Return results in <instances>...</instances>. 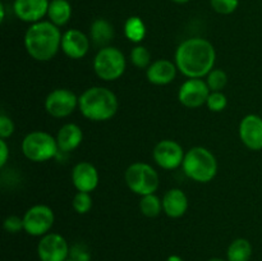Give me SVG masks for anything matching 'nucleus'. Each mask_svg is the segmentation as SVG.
Wrapping results in <instances>:
<instances>
[{"label": "nucleus", "instance_id": "bb28decb", "mask_svg": "<svg viewBox=\"0 0 262 261\" xmlns=\"http://www.w3.org/2000/svg\"><path fill=\"white\" fill-rule=\"evenodd\" d=\"M73 209L78 214H87L92 207V197L89 192H77L73 197Z\"/></svg>", "mask_w": 262, "mask_h": 261}, {"label": "nucleus", "instance_id": "c85d7f7f", "mask_svg": "<svg viewBox=\"0 0 262 261\" xmlns=\"http://www.w3.org/2000/svg\"><path fill=\"white\" fill-rule=\"evenodd\" d=\"M228 99L222 91H214L210 92L209 97H207L206 105L209 107V110L214 113H220L227 107Z\"/></svg>", "mask_w": 262, "mask_h": 261}, {"label": "nucleus", "instance_id": "f8f14e48", "mask_svg": "<svg viewBox=\"0 0 262 261\" xmlns=\"http://www.w3.org/2000/svg\"><path fill=\"white\" fill-rule=\"evenodd\" d=\"M210 92L206 81L202 78H188L179 89L178 100L183 106L194 109L206 104Z\"/></svg>", "mask_w": 262, "mask_h": 261}, {"label": "nucleus", "instance_id": "473e14b6", "mask_svg": "<svg viewBox=\"0 0 262 261\" xmlns=\"http://www.w3.org/2000/svg\"><path fill=\"white\" fill-rule=\"evenodd\" d=\"M9 158V147L7 145V141L0 140V168H4Z\"/></svg>", "mask_w": 262, "mask_h": 261}, {"label": "nucleus", "instance_id": "5701e85b", "mask_svg": "<svg viewBox=\"0 0 262 261\" xmlns=\"http://www.w3.org/2000/svg\"><path fill=\"white\" fill-rule=\"evenodd\" d=\"M124 35L130 42H141L146 36L145 22L137 15L129 17L124 23Z\"/></svg>", "mask_w": 262, "mask_h": 261}, {"label": "nucleus", "instance_id": "a878e982", "mask_svg": "<svg viewBox=\"0 0 262 261\" xmlns=\"http://www.w3.org/2000/svg\"><path fill=\"white\" fill-rule=\"evenodd\" d=\"M206 83L210 91H222L228 83V76L223 69L214 68L206 76Z\"/></svg>", "mask_w": 262, "mask_h": 261}, {"label": "nucleus", "instance_id": "4468645a", "mask_svg": "<svg viewBox=\"0 0 262 261\" xmlns=\"http://www.w3.org/2000/svg\"><path fill=\"white\" fill-rule=\"evenodd\" d=\"M50 0H14L13 10L18 19L26 23H37L48 15Z\"/></svg>", "mask_w": 262, "mask_h": 261}, {"label": "nucleus", "instance_id": "72a5a7b5", "mask_svg": "<svg viewBox=\"0 0 262 261\" xmlns=\"http://www.w3.org/2000/svg\"><path fill=\"white\" fill-rule=\"evenodd\" d=\"M166 261H184V260L181 257V256L171 255V256H169L168 258H166Z\"/></svg>", "mask_w": 262, "mask_h": 261}, {"label": "nucleus", "instance_id": "2f4dec72", "mask_svg": "<svg viewBox=\"0 0 262 261\" xmlns=\"http://www.w3.org/2000/svg\"><path fill=\"white\" fill-rule=\"evenodd\" d=\"M14 133V123L5 114L0 115V137L3 140L10 137Z\"/></svg>", "mask_w": 262, "mask_h": 261}, {"label": "nucleus", "instance_id": "f03ea898", "mask_svg": "<svg viewBox=\"0 0 262 261\" xmlns=\"http://www.w3.org/2000/svg\"><path fill=\"white\" fill-rule=\"evenodd\" d=\"M60 28L50 20L32 23L26 31L25 48L28 55L37 61H49L61 49Z\"/></svg>", "mask_w": 262, "mask_h": 261}, {"label": "nucleus", "instance_id": "4c0bfd02", "mask_svg": "<svg viewBox=\"0 0 262 261\" xmlns=\"http://www.w3.org/2000/svg\"><path fill=\"white\" fill-rule=\"evenodd\" d=\"M66 261H76V260H73V258H71V257H69V258H67Z\"/></svg>", "mask_w": 262, "mask_h": 261}, {"label": "nucleus", "instance_id": "39448f33", "mask_svg": "<svg viewBox=\"0 0 262 261\" xmlns=\"http://www.w3.org/2000/svg\"><path fill=\"white\" fill-rule=\"evenodd\" d=\"M22 153L28 160L43 163L58 155V142L50 133L43 130H33L23 138Z\"/></svg>", "mask_w": 262, "mask_h": 261}, {"label": "nucleus", "instance_id": "f3484780", "mask_svg": "<svg viewBox=\"0 0 262 261\" xmlns=\"http://www.w3.org/2000/svg\"><path fill=\"white\" fill-rule=\"evenodd\" d=\"M177 72H178V68L176 63L168 59H159L151 63L150 67L146 69V77L150 83L156 84V86H165L174 81Z\"/></svg>", "mask_w": 262, "mask_h": 261}, {"label": "nucleus", "instance_id": "0eeeda50", "mask_svg": "<svg viewBox=\"0 0 262 261\" xmlns=\"http://www.w3.org/2000/svg\"><path fill=\"white\" fill-rule=\"evenodd\" d=\"M125 183L128 188L136 194H140L141 197L146 194L155 193L159 188V176L155 169L146 163L130 164L124 173Z\"/></svg>", "mask_w": 262, "mask_h": 261}, {"label": "nucleus", "instance_id": "1a4fd4ad", "mask_svg": "<svg viewBox=\"0 0 262 261\" xmlns=\"http://www.w3.org/2000/svg\"><path fill=\"white\" fill-rule=\"evenodd\" d=\"M78 106V97L68 89H55L46 96L45 109L53 118L69 117Z\"/></svg>", "mask_w": 262, "mask_h": 261}, {"label": "nucleus", "instance_id": "7c9ffc66", "mask_svg": "<svg viewBox=\"0 0 262 261\" xmlns=\"http://www.w3.org/2000/svg\"><path fill=\"white\" fill-rule=\"evenodd\" d=\"M4 229L7 230L8 233H12V234L20 232L22 229H25L23 217L17 216V215H10V216H8L7 219L4 220Z\"/></svg>", "mask_w": 262, "mask_h": 261}, {"label": "nucleus", "instance_id": "412c9836", "mask_svg": "<svg viewBox=\"0 0 262 261\" xmlns=\"http://www.w3.org/2000/svg\"><path fill=\"white\" fill-rule=\"evenodd\" d=\"M48 17L51 23L63 27L72 18V5L68 0H50Z\"/></svg>", "mask_w": 262, "mask_h": 261}, {"label": "nucleus", "instance_id": "a211bd4d", "mask_svg": "<svg viewBox=\"0 0 262 261\" xmlns=\"http://www.w3.org/2000/svg\"><path fill=\"white\" fill-rule=\"evenodd\" d=\"M188 209L187 194L181 188H171L163 197V211L169 217H182Z\"/></svg>", "mask_w": 262, "mask_h": 261}, {"label": "nucleus", "instance_id": "9d476101", "mask_svg": "<svg viewBox=\"0 0 262 261\" xmlns=\"http://www.w3.org/2000/svg\"><path fill=\"white\" fill-rule=\"evenodd\" d=\"M69 247L66 238L58 233L42 235L37 245V256L40 261H66L69 258Z\"/></svg>", "mask_w": 262, "mask_h": 261}, {"label": "nucleus", "instance_id": "cd10ccee", "mask_svg": "<svg viewBox=\"0 0 262 261\" xmlns=\"http://www.w3.org/2000/svg\"><path fill=\"white\" fill-rule=\"evenodd\" d=\"M210 5L217 14L228 15L237 10L239 0H210Z\"/></svg>", "mask_w": 262, "mask_h": 261}, {"label": "nucleus", "instance_id": "423d86ee", "mask_svg": "<svg viewBox=\"0 0 262 261\" xmlns=\"http://www.w3.org/2000/svg\"><path fill=\"white\" fill-rule=\"evenodd\" d=\"M127 60L122 51L114 46H106L97 51L94 58V71L102 81H115L125 72Z\"/></svg>", "mask_w": 262, "mask_h": 261}, {"label": "nucleus", "instance_id": "dca6fc26", "mask_svg": "<svg viewBox=\"0 0 262 261\" xmlns=\"http://www.w3.org/2000/svg\"><path fill=\"white\" fill-rule=\"evenodd\" d=\"M72 182L78 192H92L99 184V171L89 161L76 164L72 170Z\"/></svg>", "mask_w": 262, "mask_h": 261}, {"label": "nucleus", "instance_id": "e433bc0d", "mask_svg": "<svg viewBox=\"0 0 262 261\" xmlns=\"http://www.w3.org/2000/svg\"><path fill=\"white\" fill-rule=\"evenodd\" d=\"M207 261H228V260H224V258H220V257H212V258H209Z\"/></svg>", "mask_w": 262, "mask_h": 261}, {"label": "nucleus", "instance_id": "2eb2a0df", "mask_svg": "<svg viewBox=\"0 0 262 261\" xmlns=\"http://www.w3.org/2000/svg\"><path fill=\"white\" fill-rule=\"evenodd\" d=\"M90 50V37L82 31L71 28L61 37V51L71 59H82Z\"/></svg>", "mask_w": 262, "mask_h": 261}, {"label": "nucleus", "instance_id": "b1692460", "mask_svg": "<svg viewBox=\"0 0 262 261\" xmlns=\"http://www.w3.org/2000/svg\"><path fill=\"white\" fill-rule=\"evenodd\" d=\"M140 210L145 216L156 217L163 211V200L159 199L155 193L142 196L140 201Z\"/></svg>", "mask_w": 262, "mask_h": 261}, {"label": "nucleus", "instance_id": "58836bf2", "mask_svg": "<svg viewBox=\"0 0 262 261\" xmlns=\"http://www.w3.org/2000/svg\"><path fill=\"white\" fill-rule=\"evenodd\" d=\"M13 2H14V0H13Z\"/></svg>", "mask_w": 262, "mask_h": 261}, {"label": "nucleus", "instance_id": "6ab92c4d", "mask_svg": "<svg viewBox=\"0 0 262 261\" xmlns=\"http://www.w3.org/2000/svg\"><path fill=\"white\" fill-rule=\"evenodd\" d=\"M55 138L58 142L59 153L60 151L61 153H71L81 145L82 140H83V132L79 125L74 124V123H67L58 130Z\"/></svg>", "mask_w": 262, "mask_h": 261}, {"label": "nucleus", "instance_id": "ddd939ff", "mask_svg": "<svg viewBox=\"0 0 262 261\" xmlns=\"http://www.w3.org/2000/svg\"><path fill=\"white\" fill-rule=\"evenodd\" d=\"M239 137L243 145L252 151L262 150V118L248 114L241 120Z\"/></svg>", "mask_w": 262, "mask_h": 261}, {"label": "nucleus", "instance_id": "f257e3e1", "mask_svg": "<svg viewBox=\"0 0 262 261\" xmlns=\"http://www.w3.org/2000/svg\"><path fill=\"white\" fill-rule=\"evenodd\" d=\"M216 51L209 40L191 37L177 48L174 63L187 78H204L214 69Z\"/></svg>", "mask_w": 262, "mask_h": 261}, {"label": "nucleus", "instance_id": "7ed1b4c3", "mask_svg": "<svg viewBox=\"0 0 262 261\" xmlns=\"http://www.w3.org/2000/svg\"><path fill=\"white\" fill-rule=\"evenodd\" d=\"M118 97L106 87L94 86L84 90L78 97L81 114L92 122H106L118 112Z\"/></svg>", "mask_w": 262, "mask_h": 261}, {"label": "nucleus", "instance_id": "6e6552de", "mask_svg": "<svg viewBox=\"0 0 262 261\" xmlns=\"http://www.w3.org/2000/svg\"><path fill=\"white\" fill-rule=\"evenodd\" d=\"M54 211L46 205H35L23 215L25 232L32 237H42L48 234L54 225Z\"/></svg>", "mask_w": 262, "mask_h": 261}, {"label": "nucleus", "instance_id": "c9c22d12", "mask_svg": "<svg viewBox=\"0 0 262 261\" xmlns=\"http://www.w3.org/2000/svg\"><path fill=\"white\" fill-rule=\"evenodd\" d=\"M171 2L177 3V4H186V3H188L189 0H171Z\"/></svg>", "mask_w": 262, "mask_h": 261}, {"label": "nucleus", "instance_id": "393cba45", "mask_svg": "<svg viewBox=\"0 0 262 261\" xmlns=\"http://www.w3.org/2000/svg\"><path fill=\"white\" fill-rule=\"evenodd\" d=\"M133 66L138 69H147L151 64V54L145 46H136L132 49L129 55Z\"/></svg>", "mask_w": 262, "mask_h": 261}, {"label": "nucleus", "instance_id": "f704fd0d", "mask_svg": "<svg viewBox=\"0 0 262 261\" xmlns=\"http://www.w3.org/2000/svg\"><path fill=\"white\" fill-rule=\"evenodd\" d=\"M0 12H2V18H0V19L4 20V18H5V10H4V5H3V4H0Z\"/></svg>", "mask_w": 262, "mask_h": 261}, {"label": "nucleus", "instance_id": "aec40b11", "mask_svg": "<svg viewBox=\"0 0 262 261\" xmlns=\"http://www.w3.org/2000/svg\"><path fill=\"white\" fill-rule=\"evenodd\" d=\"M114 37V27L105 18H97L91 23L90 27V40L99 46L100 49L109 46L110 41Z\"/></svg>", "mask_w": 262, "mask_h": 261}, {"label": "nucleus", "instance_id": "9b49d317", "mask_svg": "<svg viewBox=\"0 0 262 261\" xmlns=\"http://www.w3.org/2000/svg\"><path fill=\"white\" fill-rule=\"evenodd\" d=\"M184 151L177 141L163 140L154 147L152 156L155 163L165 170H174L183 164Z\"/></svg>", "mask_w": 262, "mask_h": 261}, {"label": "nucleus", "instance_id": "20e7f679", "mask_svg": "<svg viewBox=\"0 0 262 261\" xmlns=\"http://www.w3.org/2000/svg\"><path fill=\"white\" fill-rule=\"evenodd\" d=\"M184 174L197 183H207L217 173V161L214 154L202 146L189 148L182 164Z\"/></svg>", "mask_w": 262, "mask_h": 261}, {"label": "nucleus", "instance_id": "4be33fe9", "mask_svg": "<svg viewBox=\"0 0 262 261\" xmlns=\"http://www.w3.org/2000/svg\"><path fill=\"white\" fill-rule=\"evenodd\" d=\"M251 256H252V245L246 238H237L228 247V261H250Z\"/></svg>", "mask_w": 262, "mask_h": 261}, {"label": "nucleus", "instance_id": "c756f323", "mask_svg": "<svg viewBox=\"0 0 262 261\" xmlns=\"http://www.w3.org/2000/svg\"><path fill=\"white\" fill-rule=\"evenodd\" d=\"M69 257L76 261H91V251L84 243H74L69 250Z\"/></svg>", "mask_w": 262, "mask_h": 261}]
</instances>
